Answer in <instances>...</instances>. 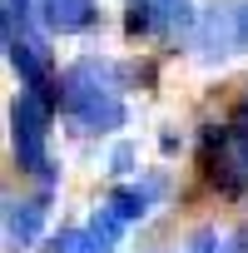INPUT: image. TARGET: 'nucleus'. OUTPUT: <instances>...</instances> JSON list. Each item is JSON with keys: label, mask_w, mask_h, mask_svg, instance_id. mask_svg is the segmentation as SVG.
I'll list each match as a JSON object with an SVG mask.
<instances>
[{"label": "nucleus", "mask_w": 248, "mask_h": 253, "mask_svg": "<svg viewBox=\"0 0 248 253\" xmlns=\"http://www.w3.org/2000/svg\"><path fill=\"white\" fill-rule=\"evenodd\" d=\"M60 109H65V119L75 124V129H84V134L124 129V119H129V109H124L109 70L94 65V60H80V65H70L60 75Z\"/></svg>", "instance_id": "nucleus-1"}, {"label": "nucleus", "mask_w": 248, "mask_h": 253, "mask_svg": "<svg viewBox=\"0 0 248 253\" xmlns=\"http://www.w3.org/2000/svg\"><path fill=\"white\" fill-rule=\"evenodd\" d=\"M45 139H50V109L35 99V94H20L15 104H10V144H15V159H20V169L25 174H35L40 184H45V194H50V184H55V164H50V154H45Z\"/></svg>", "instance_id": "nucleus-2"}, {"label": "nucleus", "mask_w": 248, "mask_h": 253, "mask_svg": "<svg viewBox=\"0 0 248 253\" xmlns=\"http://www.w3.org/2000/svg\"><path fill=\"white\" fill-rule=\"evenodd\" d=\"M208 179L223 189V194H243L248 189V129L243 124H228V129L208 134Z\"/></svg>", "instance_id": "nucleus-3"}, {"label": "nucleus", "mask_w": 248, "mask_h": 253, "mask_svg": "<svg viewBox=\"0 0 248 253\" xmlns=\"http://www.w3.org/2000/svg\"><path fill=\"white\" fill-rule=\"evenodd\" d=\"M124 228H129V223H119V218L99 204L84 223L60 228V233L50 238V253H114V248H119V238H124Z\"/></svg>", "instance_id": "nucleus-4"}, {"label": "nucleus", "mask_w": 248, "mask_h": 253, "mask_svg": "<svg viewBox=\"0 0 248 253\" xmlns=\"http://www.w3.org/2000/svg\"><path fill=\"white\" fill-rule=\"evenodd\" d=\"M199 10L194 0H134L129 15H124V30L129 35H174V30H194Z\"/></svg>", "instance_id": "nucleus-5"}, {"label": "nucleus", "mask_w": 248, "mask_h": 253, "mask_svg": "<svg viewBox=\"0 0 248 253\" xmlns=\"http://www.w3.org/2000/svg\"><path fill=\"white\" fill-rule=\"evenodd\" d=\"M194 50H199L204 60L238 50V45H233V5H208V10H199V20H194Z\"/></svg>", "instance_id": "nucleus-6"}, {"label": "nucleus", "mask_w": 248, "mask_h": 253, "mask_svg": "<svg viewBox=\"0 0 248 253\" xmlns=\"http://www.w3.org/2000/svg\"><path fill=\"white\" fill-rule=\"evenodd\" d=\"M45 228V194L35 199H10L5 204V243L10 248H35Z\"/></svg>", "instance_id": "nucleus-7"}, {"label": "nucleus", "mask_w": 248, "mask_h": 253, "mask_svg": "<svg viewBox=\"0 0 248 253\" xmlns=\"http://www.w3.org/2000/svg\"><path fill=\"white\" fill-rule=\"evenodd\" d=\"M35 10L55 35H80L99 20V0H35Z\"/></svg>", "instance_id": "nucleus-8"}, {"label": "nucleus", "mask_w": 248, "mask_h": 253, "mask_svg": "<svg viewBox=\"0 0 248 253\" xmlns=\"http://www.w3.org/2000/svg\"><path fill=\"white\" fill-rule=\"evenodd\" d=\"M104 209H109L119 223H139V218L149 213V189H139V184H119V189L104 199Z\"/></svg>", "instance_id": "nucleus-9"}, {"label": "nucleus", "mask_w": 248, "mask_h": 253, "mask_svg": "<svg viewBox=\"0 0 248 253\" xmlns=\"http://www.w3.org/2000/svg\"><path fill=\"white\" fill-rule=\"evenodd\" d=\"M30 15H35V0H5V45L10 40H25Z\"/></svg>", "instance_id": "nucleus-10"}, {"label": "nucleus", "mask_w": 248, "mask_h": 253, "mask_svg": "<svg viewBox=\"0 0 248 253\" xmlns=\"http://www.w3.org/2000/svg\"><path fill=\"white\" fill-rule=\"evenodd\" d=\"M233 45L248 50V0H243V5H233Z\"/></svg>", "instance_id": "nucleus-11"}, {"label": "nucleus", "mask_w": 248, "mask_h": 253, "mask_svg": "<svg viewBox=\"0 0 248 253\" xmlns=\"http://www.w3.org/2000/svg\"><path fill=\"white\" fill-rule=\"evenodd\" d=\"M109 164H114V174H129V164H134V149H129V144H119Z\"/></svg>", "instance_id": "nucleus-12"}, {"label": "nucleus", "mask_w": 248, "mask_h": 253, "mask_svg": "<svg viewBox=\"0 0 248 253\" xmlns=\"http://www.w3.org/2000/svg\"><path fill=\"white\" fill-rule=\"evenodd\" d=\"M238 124L248 129V94H243V104H238Z\"/></svg>", "instance_id": "nucleus-13"}]
</instances>
